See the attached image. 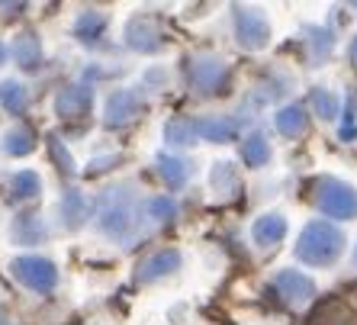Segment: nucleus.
<instances>
[{
	"label": "nucleus",
	"instance_id": "0eeeda50",
	"mask_svg": "<svg viewBox=\"0 0 357 325\" xmlns=\"http://www.w3.org/2000/svg\"><path fill=\"white\" fill-rule=\"evenodd\" d=\"M13 55H17V61L23 68H36V65H39V55H42L39 39H36L33 33L17 36V39H13Z\"/></svg>",
	"mask_w": 357,
	"mask_h": 325
},
{
	"label": "nucleus",
	"instance_id": "2eb2a0df",
	"mask_svg": "<svg viewBox=\"0 0 357 325\" xmlns=\"http://www.w3.org/2000/svg\"><path fill=\"white\" fill-rule=\"evenodd\" d=\"M167 139H171V142H190V126L181 123V119L171 123L167 126Z\"/></svg>",
	"mask_w": 357,
	"mask_h": 325
},
{
	"label": "nucleus",
	"instance_id": "6e6552de",
	"mask_svg": "<svg viewBox=\"0 0 357 325\" xmlns=\"http://www.w3.org/2000/svg\"><path fill=\"white\" fill-rule=\"evenodd\" d=\"M0 103H3L10 113H23L26 103H29V91H26L20 81L0 84Z\"/></svg>",
	"mask_w": 357,
	"mask_h": 325
},
{
	"label": "nucleus",
	"instance_id": "a211bd4d",
	"mask_svg": "<svg viewBox=\"0 0 357 325\" xmlns=\"http://www.w3.org/2000/svg\"><path fill=\"white\" fill-rule=\"evenodd\" d=\"M0 325H3V306H0Z\"/></svg>",
	"mask_w": 357,
	"mask_h": 325
},
{
	"label": "nucleus",
	"instance_id": "1a4fd4ad",
	"mask_svg": "<svg viewBox=\"0 0 357 325\" xmlns=\"http://www.w3.org/2000/svg\"><path fill=\"white\" fill-rule=\"evenodd\" d=\"M3 149L10 155H29L36 149V139H33V129H26V126H13L3 139Z\"/></svg>",
	"mask_w": 357,
	"mask_h": 325
},
{
	"label": "nucleus",
	"instance_id": "39448f33",
	"mask_svg": "<svg viewBox=\"0 0 357 325\" xmlns=\"http://www.w3.org/2000/svg\"><path fill=\"white\" fill-rule=\"evenodd\" d=\"M13 242L17 245H39L42 235H45V225H42L39 216H33V213H23V216L13 219Z\"/></svg>",
	"mask_w": 357,
	"mask_h": 325
},
{
	"label": "nucleus",
	"instance_id": "f8f14e48",
	"mask_svg": "<svg viewBox=\"0 0 357 325\" xmlns=\"http://www.w3.org/2000/svg\"><path fill=\"white\" fill-rule=\"evenodd\" d=\"M61 213H65V222L75 229V225H81V219H84V197L81 193H68L65 197V203H61Z\"/></svg>",
	"mask_w": 357,
	"mask_h": 325
},
{
	"label": "nucleus",
	"instance_id": "9b49d317",
	"mask_svg": "<svg viewBox=\"0 0 357 325\" xmlns=\"http://www.w3.org/2000/svg\"><path fill=\"white\" fill-rule=\"evenodd\" d=\"M39 190H42V181L36 171H20V174H13V197L29 200V197H36Z\"/></svg>",
	"mask_w": 357,
	"mask_h": 325
},
{
	"label": "nucleus",
	"instance_id": "7ed1b4c3",
	"mask_svg": "<svg viewBox=\"0 0 357 325\" xmlns=\"http://www.w3.org/2000/svg\"><path fill=\"white\" fill-rule=\"evenodd\" d=\"M177 264H181V255H177V251H158V255H151V258L139 267V274L135 277H139L142 284H151V280L171 274Z\"/></svg>",
	"mask_w": 357,
	"mask_h": 325
},
{
	"label": "nucleus",
	"instance_id": "423d86ee",
	"mask_svg": "<svg viewBox=\"0 0 357 325\" xmlns=\"http://www.w3.org/2000/svg\"><path fill=\"white\" fill-rule=\"evenodd\" d=\"M126 39H129V45L139 52H151V49H158V29L149 23L145 17L132 20L129 23V29H126Z\"/></svg>",
	"mask_w": 357,
	"mask_h": 325
},
{
	"label": "nucleus",
	"instance_id": "f03ea898",
	"mask_svg": "<svg viewBox=\"0 0 357 325\" xmlns=\"http://www.w3.org/2000/svg\"><path fill=\"white\" fill-rule=\"evenodd\" d=\"M87 107H91V91L87 87H65V91L59 93V100H55V113L65 119L71 116H84L87 113Z\"/></svg>",
	"mask_w": 357,
	"mask_h": 325
},
{
	"label": "nucleus",
	"instance_id": "9d476101",
	"mask_svg": "<svg viewBox=\"0 0 357 325\" xmlns=\"http://www.w3.org/2000/svg\"><path fill=\"white\" fill-rule=\"evenodd\" d=\"M75 33H77V39L93 42L100 33H103V17H100V13H93V10L81 13V17H77V23H75Z\"/></svg>",
	"mask_w": 357,
	"mask_h": 325
},
{
	"label": "nucleus",
	"instance_id": "20e7f679",
	"mask_svg": "<svg viewBox=\"0 0 357 325\" xmlns=\"http://www.w3.org/2000/svg\"><path fill=\"white\" fill-rule=\"evenodd\" d=\"M135 109H139V100H135V93L129 91H116L113 97L107 100V123L109 126H123L135 116Z\"/></svg>",
	"mask_w": 357,
	"mask_h": 325
},
{
	"label": "nucleus",
	"instance_id": "f3484780",
	"mask_svg": "<svg viewBox=\"0 0 357 325\" xmlns=\"http://www.w3.org/2000/svg\"><path fill=\"white\" fill-rule=\"evenodd\" d=\"M3 61H7V45L0 42V65H3Z\"/></svg>",
	"mask_w": 357,
	"mask_h": 325
},
{
	"label": "nucleus",
	"instance_id": "ddd939ff",
	"mask_svg": "<svg viewBox=\"0 0 357 325\" xmlns=\"http://www.w3.org/2000/svg\"><path fill=\"white\" fill-rule=\"evenodd\" d=\"M158 171L165 174V181L167 183H181L183 177H187V165L183 161H177V158H158Z\"/></svg>",
	"mask_w": 357,
	"mask_h": 325
},
{
	"label": "nucleus",
	"instance_id": "dca6fc26",
	"mask_svg": "<svg viewBox=\"0 0 357 325\" xmlns=\"http://www.w3.org/2000/svg\"><path fill=\"white\" fill-rule=\"evenodd\" d=\"M151 213H155L158 219H167L171 213H174V206H171L167 200H151Z\"/></svg>",
	"mask_w": 357,
	"mask_h": 325
},
{
	"label": "nucleus",
	"instance_id": "4468645a",
	"mask_svg": "<svg viewBox=\"0 0 357 325\" xmlns=\"http://www.w3.org/2000/svg\"><path fill=\"white\" fill-rule=\"evenodd\" d=\"M255 235H258V239H261V245H274L277 242V239H280V235H283V222H280V219H274V216H267L264 219V222H258V229H255Z\"/></svg>",
	"mask_w": 357,
	"mask_h": 325
},
{
	"label": "nucleus",
	"instance_id": "f257e3e1",
	"mask_svg": "<svg viewBox=\"0 0 357 325\" xmlns=\"http://www.w3.org/2000/svg\"><path fill=\"white\" fill-rule=\"evenodd\" d=\"M13 277L36 293H49L52 287L59 284V271H55V264L45 261V258H36V255H26V258L13 261Z\"/></svg>",
	"mask_w": 357,
	"mask_h": 325
}]
</instances>
